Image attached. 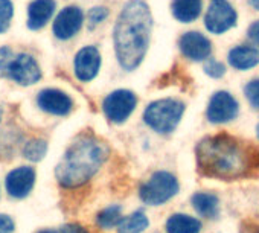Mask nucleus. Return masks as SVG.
Returning a JSON list of instances; mask_svg holds the SVG:
<instances>
[{"instance_id":"f257e3e1","label":"nucleus","mask_w":259,"mask_h":233,"mask_svg":"<svg viewBox=\"0 0 259 233\" xmlns=\"http://www.w3.org/2000/svg\"><path fill=\"white\" fill-rule=\"evenodd\" d=\"M195 159L198 172L207 178L235 181L259 177V147L226 133L201 139Z\"/></svg>"},{"instance_id":"f03ea898","label":"nucleus","mask_w":259,"mask_h":233,"mask_svg":"<svg viewBox=\"0 0 259 233\" xmlns=\"http://www.w3.org/2000/svg\"><path fill=\"white\" fill-rule=\"evenodd\" d=\"M153 16L144 0H130L114 26V51L120 67L132 72L144 61L150 46Z\"/></svg>"},{"instance_id":"7ed1b4c3","label":"nucleus","mask_w":259,"mask_h":233,"mask_svg":"<svg viewBox=\"0 0 259 233\" xmlns=\"http://www.w3.org/2000/svg\"><path fill=\"white\" fill-rule=\"evenodd\" d=\"M108 154L110 148L104 141L92 134L76 137L55 168L60 186L64 189L84 186L102 168Z\"/></svg>"},{"instance_id":"20e7f679","label":"nucleus","mask_w":259,"mask_h":233,"mask_svg":"<svg viewBox=\"0 0 259 233\" xmlns=\"http://www.w3.org/2000/svg\"><path fill=\"white\" fill-rule=\"evenodd\" d=\"M185 113V104L179 99L165 98L157 99L144 111L145 124L159 134H169L172 133L182 121Z\"/></svg>"},{"instance_id":"39448f33","label":"nucleus","mask_w":259,"mask_h":233,"mask_svg":"<svg viewBox=\"0 0 259 233\" xmlns=\"http://www.w3.org/2000/svg\"><path fill=\"white\" fill-rule=\"evenodd\" d=\"M180 191L179 180L168 171H156L139 189L141 200L148 206H162Z\"/></svg>"},{"instance_id":"423d86ee","label":"nucleus","mask_w":259,"mask_h":233,"mask_svg":"<svg viewBox=\"0 0 259 233\" xmlns=\"http://www.w3.org/2000/svg\"><path fill=\"white\" fill-rule=\"evenodd\" d=\"M0 76H8L20 85H32L40 81L41 69L29 54L0 58Z\"/></svg>"},{"instance_id":"0eeeda50","label":"nucleus","mask_w":259,"mask_h":233,"mask_svg":"<svg viewBox=\"0 0 259 233\" xmlns=\"http://www.w3.org/2000/svg\"><path fill=\"white\" fill-rule=\"evenodd\" d=\"M138 105V96L132 90H114L105 96L102 102V110L107 119L114 124L125 122Z\"/></svg>"},{"instance_id":"6e6552de","label":"nucleus","mask_w":259,"mask_h":233,"mask_svg":"<svg viewBox=\"0 0 259 233\" xmlns=\"http://www.w3.org/2000/svg\"><path fill=\"white\" fill-rule=\"evenodd\" d=\"M204 25L212 34H224L236 25V11L227 0H210L204 16Z\"/></svg>"},{"instance_id":"1a4fd4ad","label":"nucleus","mask_w":259,"mask_h":233,"mask_svg":"<svg viewBox=\"0 0 259 233\" xmlns=\"http://www.w3.org/2000/svg\"><path fill=\"white\" fill-rule=\"evenodd\" d=\"M239 113L236 99L224 90L215 91L209 101L206 118L210 124H227L233 121Z\"/></svg>"},{"instance_id":"9d476101","label":"nucleus","mask_w":259,"mask_h":233,"mask_svg":"<svg viewBox=\"0 0 259 233\" xmlns=\"http://www.w3.org/2000/svg\"><path fill=\"white\" fill-rule=\"evenodd\" d=\"M35 184V169L31 166H19L8 172L5 178V188L13 198H26Z\"/></svg>"},{"instance_id":"9b49d317","label":"nucleus","mask_w":259,"mask_h":233,"mask_svg":"<svg viewBox=\"0 0 259 233\" xmlns=\"http://www.w3.org/2000/svg\"><path fill=\"white\" fill-rule=\"evenodd\" d=\"M37 105L45 113L54 116H67L73 108L72 98L58 88H45L37 96Z\"/></svg>"},{"instance_id":"f8f14e48","label":"nucleus","mask_w":259,"mask_h":233,"mask_svg":"<svg viewBox=\"0 0 259 233\" xmlns=\"http://www.w3.org/2000/svg\"><path fill=\"white\" fill-rule=\"evenodd\" d=\"M75 75L81 82H89L96 78L101 69V54L95 46H85L75 55Z\"/></svg>"},{"instance_id":"ddd939ff","label":"nucleus","mask_w":259,"mask_h":233,"mask_svg":"<svg viewBox=\"0 0 259 233\" xmlns=\"http://www.w3.org/2000/svg\"><path fill=\"white\" fill-rule=\"evenodd\" d=\"M179 48L182 54L191 61H204L212 54V43L197 31L183 34L179 40Z\"/></svg>"},{"instance_id":"4468645a","label":"nucleus","mask_w":259,"mask_h":233,"mask_svg":"<svg viewBox=\"0 0 259 233\" xmlns=\"http://www.w3.org/2000/svg\"><path fill=\"white\" fill-rule=\"evenodd\" d=\"M82 11L78 7H66L54 22V34L60 40H70L82 26Z\"/></svg>"},{"instance_id":"2eb2a0df","label":"nucleus","mask_w":259,"mask_h":233,"mask_svg":"<svg viewBox=\"0 0 259 233\" xmlns=\"http://www.w3.org/2000/svg\"><path fill=\"white\" fill-rule=\"evenodd\" d=\"M55 11L54 0H34L28 8V28L38 31L48 25Z\"/></svg>"},{"instance_id":"dca6fc26","label":"nucleus","mask_w":259,"mask_h":233,"mask_svg":"<svg viewBox=\"0 0 259 233\" xmlns=\"http://www.w3.org/2000/svg\"><path fill=\"white\" fill-rule=\"evenodd\" d=\"M227 61L236 70H248L259 64V49L251 46H236L229 52Z\"/></svg>"},{"instance_id":"f3484780","label":"nucleus","mask_w":259,"mask_h":233,"mask_svg":"<svg viewBox=\"0 0 259 233\" xmlns=\"http://www.w3.org/2000/svg\"><path fill=\"white\" fill-rule=\"evenodd\" d=\"M195 212L207 219H215L220 216V198L210 192H195L191 198Z\"/></svg>"},{"instance_id":"a211bd4d","label":"nucleus","mask_w":259,"mask_h":233,"mask_svg":"<svg viewBox=\"0 0 259 233\" xmlns=\"http://www.w3.org/2000/svg\"><path fill=\"white\" fill-rule=\"evenodd\" d=\"M201 0H172V16L182 23H191L201 14Z\"/></svg>"},{"instance_id":"6ab92c4d","label":"nucleus","mask_w":259,"mask_h":233,"mask_svg":"<svg viewBox=\"0 0 259 233\" xmlns=\"http://www.w3.org/2000/svg\"><path fill=\"white\" fill-rule=\"evenodd\" d=\"M168 233H200L201 222L200 219L186 215V213H174L166 221Z\"/></svg>"},{"instance_id":"aec40b11","label":"nucleus","mask_w":259,"mask_h":233,"mask_svg":"<svg viewBox=\"0 0 259 233\" xmlns=\"http://www.w3.org/2000/svg\"><path fill=\"white\" fill-rule=\"evenodd\" d=\"M150 225L148 216L142 210H136L128 216H122L117 224V233H144Z\"/></svg>"},{"instance_id":"412c9836","label":"nucleus","mask_w":259,"mask_h":233,"mask_svg":"<svg viewBox=\"0 0 259 233\" xmlns=\"http://www.w3.org/2000/svg\"><path fill=\"white\" fill-rule=\"evenodd\" d=\"M120 219H122V207L119 204H111V206L102 209L96 215V224L104 230L117 227Z\"/></svg>"},{"instance_id":"4be33fe9","label":"nucleus","mask_w":259,"mask_h":233,"mask_svg":"<svg viewBox=\"0 0 259 233\" xmlns=\"http://www.w3.org/2000/svg\"><path fill=\"white\" fill-rule=\"evenodd\" d=\"M48 153V142L43 139H31L23 147V157L31 162H40Z\"/></svg>"},{"instance_id":"5701e85b","label":"nucleus","mask_w":259,"mask_h":233,"mask_svg":"<svg viewBox=\"0 0 259 233\" xmlns=\"http://www.w3.org/2000/svg\"><path fill=\"white\" fill-rule=\"evenodd\" d=\"M13 16H14V7L11 4V0H0V34L8 31Z\"/></svg>"},{"instance_id":"b1692460","label":"nucleus","mask_w":259,"mask_h":233,"mask_svg":"<svg viewBox=\"0 0 259 233\" xmlns=\"http://www.w3.org/2000/svg\"><path fill=\"white\" fill-rule=\"evenodd\" d=\"M244 95L250 105L256 110H259V78L251 79L245 84L244 87Z\"/></svg>"},{"instance_id":"393cba45","label":"nucleus","mask_w":259,"mask_h":233,"mask_svg":"<svg viewBox=\"0 0 259 233\" xmlns=\"http://www.w3.org/2000/svg\"><path fill=\"white\" fill-rule=\"evenodd\" d=\"M108 17V10L105 7H95L89 11V29H95L99 23H102Z\"/></svg>"},{"instance_id":"a878e982","label":"nucleus","mask_w":259,"mask_h":233,"mask_svg":"<svg viewBox=\"0 0 259 233\" xmlns=\"http://www.w3.org/2000/svg\"><path fill=\"white\" fill-rule=\"evenodd\" d=\"M204 73L209 75V76L213 78V79L223 78L224 73H226V66H224L221 61L210 58V60H207V61L204 63Z\"/></svg>"},{"instance_id":"bb28decb","label":"nucleus","mask_w":259,"mask_h":233,"mask_svg":"<svg viewBox=\"0 0 259 233\" xmlns=\"http://www.w3.org/2000/svg\"><path fill=\"white\" fill-rule=\"evenodd\" d=\"M14 230H16L14 219L7 213H0V233H13Z\"/></svg>"},{"instance_id":"cd10ccee","label":"nucleus","mask_w":259,"mask_h":233,"mask_svg":"<svg viewBox=\"0 0 259 233\" xmlns=\"http://www.w3.org/2000/svg\"><path fill=\"white\" fill-rule=\"evenodd\" d=\"M60 233H89V230L78 222H70V224L63 225L60 228Z\"/></svg>"},{"instance_id":"c85d7f7f","label":"nucleus","mask_w":259,"mask_h":233,"mask_svg":"<svg viewBox=\"0 0 259 233\" xmlns=\"http://www.w3.org/2000/svg\"><path fill=\"white\" fill-rule=\"evenodd\" d=\"M247 37H248L253 43L259 44V20L253 22V23L248 26V29H247Z\"/></svg>"},{"instance_id":"c756f323","label":"nucleus","mask_w":259,"mask_h":233,"mask_svg":"<svg viewBox=\"0 0 259 233\" xmlns=\"http://www.w3.org/2000/svg\"><path fill=\"white\" fill-rule=\"evenodd\" d=\"M241 231H242V233H259V224H254V222H244Z\"/></svg>"},{"instance_id":"7c9ffc66","label":"nucleus","mask_w":259,"mask_h":233,"mask_svg":"<svg viewBox=\"0 0 259 233\" xmlns=\"http://www.w3.org/2000/svg\"><path fill=\"white\" fill-rule=\"evenodd\" d=\"M248 4H250L256 11H259V0H248Z\"/></svg>"},{"instance_id":"2f4dec72","label":"nucleus","mask_w":259,"mask_h":233,"mask_svg":"<svg viewBox=\"0 0 259 233\" xmlns=\"http://www.w3.org/2000/svg\"><path fill=\"white\" fill-rule=\"evenodd\" d=\"M37 233H60L58 230H52V228H45V230H40Z\"/></svg>"},{"instance_id":"473e14b6","label":"nucleus","mask_w":259,"mask_h":233,"mask_svg":"<svg viewBox=\"0 0 259 233\" xmlns=\"http://www.w3.org/2000/svg\"><path fill=\"white\" fill-rule=\"evenodd\" d=\"M256 136H257V141H259V124L256 125Z\"/></svg>"},{"instance_id":"72a5a7b5","label":"nucleus","mask_w":259,"mask_h":233,"mask_svg":"<svg viewBox=\"0 0 259 233\" xmlns=\"http://www.w3.org/2000/svg\"><path fill=\"white\" fill-rule=\"evenodd\" d=\"M0 121H2V108H0Z\"/></svg>"}]
</instances>
